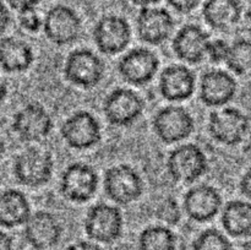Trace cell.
Instances as JSON below:
<instances>
[{
    "mask_svg": "<svg viewBox=\"0 0 251 250\" xmlns=\"http://www.w3.org/2000/svg\"><path fill=\"white\" fill-rule=\"evenodd\" d=\"M12 172L17 183L21 185L39 188L50 181L54 172V158L46 150L28 147L15 157Z\"/></svg>",
    "mask_w": 251,
    "mask_h": 250,
    "instance_id": "6da1fadb",
    "label": "cell"
},
{
    "mask_svg": "<svg viewBox=\"0 0 251 250\" xmlns=\"http://www.w3.org/2000/svg\"><path fill=\"white\" fill-rule=\"evenodd\" d=\"M83 229L93 242L112 244L122 237L124 229L122 211L109 203H96L86 213Z\"/></svg>",
    "mask_w": 251,
    "mask_h": 250,
    "instance_id": "7a4b0ae2",
    "label": "cell"
},
{
    "mask_svg": "<svg viewBox=\"0 0 251 250\" xmlns=\"http://www.w3.org/2000/svg\"><path fill=\"white\" fill-rule=\"evenodd\" d=\"M105 74V64L100 55L87 48L71 51L65 60L64 75L74 86L80 88H93L102 82Z\"/></svg>",
    "mask_w": 251,
    "mask_h": 250,
    "instance_id": "3957f363",
    "label": "cell"
},
{
    "mask_svg": "<svg viewBox=\"0 0 251 250\" xmlns=\"http://www.w3.org/2000/svg\"><path fill=\"white\" fill-rule=\"evenodd\" d=\"M103 188L113 202L126 206L141 198L145 184L136 169L129 164H117L105 171Z\"/></svg>",
    "mask_w": 251,
    "mask_h": 250,
    "instance_id": "277c9868",
    "label": "cell"
},
{
    "mask_svg": "<svg viewBox=\"0 0 251 250\" xmlns=\"http://www.w3.org/2000/svg\"><path fill=\"white\" fill-rule=\"evenodd\" d=\"M207 169V157L196 144L179 145L169 153L167 159V171L176 183H194L205 175Z\"/></svg>",
    "mask_w": 251,
    "mask_h": 250,
    "instance_id": "5b68a950",
    "label": "cell"
},
{
    "mask_svg": "<svg viewBox=\"0 0 251 250\" xmlns=\"http://www.w3.org/2000/svg\"><path fill=\"white\" fill-rule=\"evenodd\" d=\"M44 34L55 46L64 47L75 43L82 32V21L73 7L64 4L51 6L42 20Z\"/></svg>",
    "mask_w": 251,
    "mask_h": 250,
    "instance_id": "8992f818",
    "label": "cell"
},
{
    "mask_svg": "<svg viewBox=\"0 0 251 250\" xmlns=\"http://www.w3.org/2000/svg\"><path fill=\"white\" fill-rule=\"evenodd\" d=\"M249 118L235 107H221L208 117V132L215 141L226 146L242 144L249 132Z\"/></svg>",
    "mask_w": 251,
    "mask_h": 250,
    "instance_id": "52a82bcc",
    "label": "cell"
},
{
    "mask_svg": "<svg viewBox=\"0 0 251 250\" xmlns=\"http://www.w3.org/2000/svg\"><path fill=\"white\" fill-rule=\"evenodd\" d=\"M152 127L156 136L167 145L188 139L195 130V119L186 108L166 105L154 114Z\"/></svg>",
    "mask_w": 251,
    "mask_h": 250,
    "instance_id": "ba28073f",
    "label": "cell"
},
{
    "mask_svg": "<svg viewBox=\"0 0 251 250\" xmlns=\"http://www.w3.org/2000/svg\"><path fill=\"white\" fill-rule=\"evenodd\" d=\"M97 171L83 162L71 163L60 176V193L74 203H85L95 196L98 189Z\"/></svg>",
    "mask_w": 251,
    "mask_h": 250,
    "instance_id": "9c48e42d",
    "label": "cell"
},
{
    "mask_svg": "<svg viewBox=\"0 0 251 250\" xmlns=\"http://www.w3.org/2000/svg\"><path fill=\"white\" fill-rule=\"evenodd\" d=\"M131 26L120 15H104L93 27V42L100 53L117 55L124 51L131 42Z\"/></svg>",
    "mask_w": 251,
    "mask_h": 250,
    "instance_id": "30bf717a",
    "label": "cell"
},
{
    "mask_svg": "<svg viewBox=\"0 0 251 250\" xmlns=\"http://www.w3.org/2000/svg\"><path fill=\"white\" fill-rule=\"evenodd\" d=\"M145 110V100L134 90L118 87L103 100V113L108 123L114 126H129L134 124Z\"/></svg>",
    "mask_w": 251,
    "mask_h": 250,
    "instance_id": "8fae6325",
    "label": "cell"
},
{
    "mask_svg": "<svg viewBox=\"0 0 251 250\" xmlns=\"http://www.w3.org/2000/svg\"><path fill=\"white\" fill-rule=\"evenodd\" d=\"M11 127L21 141L38 142L49 136L53 119L41 103L29 102L15 113Z\"/></svg>",
    "mask_w": 251,
    "mask_h": 250,
    "instance_id": "7c38bea8",
    "label": "cell"
},
{
    "mask_svg": "<svg viewBox=\"0 0 251 250\" xmlns=\"http://www.w3.org/2000/svg\"><path fill=\"white\" fill-rule=\"evenodd\" d=\"M64 142L75 150H88L102 140V126L97 118L87 110H77L65 119L60 127Z\"/></svg>",
    "mask_w": 251,
    "mask_h": 250,
    "instance_id": "4fadbf2b",
    "label": "cell"
},
{
    "mask_svg": "<svg viewBox=\"0 0 251 250\" xmlns=\"http://www.w3.org/2000/svg\"><path fill=\"white\" fill-rule=\"evenodd\" d=\"M158 68L157 54L145 47L131 49L118 61V73L125 82L132 86H144L151 82Z\"/></svg>",
    "mask_w": 251,
    "mask_h": 250,
    "instance_id": "5bb4252c",
    "label": "cell"
},
{
    "mask_svg": "<svg viewBox=\"0 0 251 250\" xmlns=\"http://www.w3.org/2000/svg\"><path fill=\"white\" fill-rule=\"evenodd\" d=\"M24 225L25 240L36 250H49L56 247L63 235L61 223L49 211L39 210L31 213Z\"/></svg>",
    "mask_w": 251,
    "mask_h": 250,
    "instance_id": "9a60e30c",
    "label": "cell"
},
{
    "mask_svg": "<svg viewBox=\"0 0 251 250\" xmlns=\"http://www.w3.org/2000/svg\"><path fill=\"white\" fill-rule=\"evenodd\" d=\"M173 16L164 7L149 6L140 9L136 19V29L140 39L150 46L163 44L174 31Z\"/></svg>",
    "mask_w": 251,
    "mask_h": 250,
    "instance_id": "2e32d148",
    "label": "cell"
},
{
    "mask_svg": "<svg viewBox=\"0 0 251 250\" xmlns=\"http://www.w3.org/2000/svg\"><path fill=\"white\" fill-rule=\"evenodd\" d=\"M222 203V195L215 186L199 184L189 189L184 195L183 210L190 220L203 223L217 216Z\"/></svg>",
    "mask_w": 251,
    "mask_h": 250,
    "instance_id": "e0dca14e",
    "label": "cell"
},
{
    "mask_svg": "<svg viewBox=\"0 0 251 250\" xmlns=\"http://www.w3.org/2000/svg\"><path fill=\"white\" fill-rule=\"evenodd\" d=\"M237 81L222 69H212L201 76L199 97L207 107H225L237 95Z\"/></svg>",
    "mask_w": 251,
    "mask_h": 250,
    "instance_id": "ac0fdd59",
    "label": "cell"
},
{
    "mask_svg": "<svg viewBox=\"0 0 251 250\" xmlns=\"http://www.w3.org/2000/svg\"><path fill=\"white\" fill-rule=\"evenodd\" d=\"M196 76L189 66L174 64L163 69L159 76L158 90L169 102H183L195 92Z\"/></svg>",
    "mask_w": 251,
    "mask_h": 250,
    "instance_id": "d6986e66",
    "label": "cell"
},
{
    "mask_svg": "<svg viewBox=\"0 0 251 250\" xmlns=\"http://www.w3.org/2000/svg\"><path fill=\"white\" fill-rule=\"evenodd\" d=\"M210 36L196 24L184 25L172 42V49L180 60L188 64H199L206 58V47Z\"/></svg>",
    "mask_w": 251,
    "mask_h": 250,
    "instance_id": "ffe728a7",
    "label": "cell"
},
{
    "mask_svg": "<svg viewBox=\"0 0 251 250\" xmlns=\"http://www.w3.org/2000/svg\"><path fill=\"white\" fill-rule=\"evenodd\" d=\"M244 14L239 0H206L202 5L203 20L215 31H230L239 25Z\"/></svg>",
    "mask_w": 251,
    "mask_h": 250,
    "instance_id": "44dd1931",
    "label": "cell"
},
{
    "mask_svg": "<svg viewBox=\"0 0 251 250\" xmlns=\"http://www.w3.org/2000/svg\"><path fill=\"white\" fill-rule=\"evenodd\" d=\"M33 61L34 51L26 41L12 36L0 39V69L5 73H24Z\"/></svg>",
    "mask_w": 251,
    "mask_h": 250,
    "instance_id": "7402d4cb",
    "label": "cell"
},
{
    "mask_svg": "<svg viewBox=\"0 0 251 250\" xmlns=\"http://www.w3.org/2000/svg\"><path fill=\"white\" fill-rule=\"evenodd\" d=\"M31 205L22 191L6 189L0 191V225L15 228L26 223L31 215Z\"/></svg>",
    "mask_w": 251,
    "mask_h": 250,
    "instance_id": "603a6c76",
    "label": "cell"
},
{
    "mask_svg": "<svg viewBox=\"0 0 251 250\" xmlns=\"http://www.w3.org/2000/svg\"><path fill=\"white\" fill-rule=\"evenodd\" d=\"M221 222L229 235L234 238L249 237L251 233V205L249 201L233 200L222 208Z\"/></svg>",
    "mask_w": 251,
    "mask_h": 250,
    "instance_id": "cb8c5ba5",
    "label": "cell"
},
{
    "mask_svg": "<svg viewBox=\"0 0 251 250\" xmlns=\"http://www.w3.org/2000/svg\"><path fill=\"white\" fill-rule=\"evenodd\" d=\"M137 250H176V235L167 225H149L140 233Z\"/></svg>",
    "mask_w": 251,
    "mask_h": 250,
    "instance_id": "d4e9b609",
    "label": "cell"
},
{
    "mask_svg": "<svg viewBox=\"0 0 251 250\" xmlns=\"http://www.w3.org/2000/svg\"><path fill=\"white\" fill-rule=\"evenodd\" d=\"M251 61V43L248 38H238L229 44L225 63L233 74L244 76L249 73Z\"/></svg>",
    "mask_w": 251,
    "mask_h": 250,
    "instance_id": "484cf974",
    "label": "cell"
},
{
    "mask_svg": "<svg viewBox=\"0 0 251 250\" xmlns=\"http://www.w3.org/2000/svg\"><path fill=\"white\" fill-rule=\"evenodd\" d=\"M232 243L227 235L216 228L201 232L193 242V250H232Z\"/></svg>",
    "mask_w": 251,
    "mask_h": 250,
    "instance_id": "4316f807",
    "label": "cell"
},
{
    "mask_svg": "<svg viewBox=\"0 0 251 250\" xmlns=\"http://www.w3.org/2000/svg\"><path fill=\"white\" fill-rule=\"evenodd\" d=\"M154 216L166 225H176L181 220V207L176 199L164 198L154 207Z\"/></svg>",
    "mask_w": 251,
    "mask_h": 250,
    "instance_id": "83f0119b",
    "label": "cell"
},
{
    "mask_svg": "<svg viewBox=\"0 0 251 250\" xmlns=\"http://www.w3.org/2000/svg\"><path fill=\"white\" fill-rule=\"evenodd\" d=\"M228 48H229V44L225 39H210L207 43V47H206V56L213 64L225 63L226 58H227Z\"/></svg>",
    "mask_w": 251,
    "mask_h": 250,
    "instance_id": "f1b7e54d",
    "label": "cell"
},
{
    "mask_svg": "<svg viewBox=\"0 0 251 250\" xmlns=\"http://www.w3.org/2000/svg\"><path fill=\"white\" fill-rule=\"evenodd\" d=\"M19 24L25 31L36 33L42 28V19L36 12V9L19 12Z\"/></svg>",
    "mask_w": 251,
    "mask_h": 250,
    "instance_id": "f546056e",
    "label": "cell"
},
{
    "mask_svg": "<svg viewBox=\"0 0 251 250\" xmlns=\"http://www.w3.org/2000/svg\"><path fill=\"white\" fill-rule=\"evenodd\" d=\"M176 11L180 14H190L201 4L202 0H166Z\"/></svg>",
    "mask_w": 251,
    "mask_h": 250,
    "instance_id": "4dcf8cb0",
    "label": "cell"
},
{
    "mask_svg": "<svg viewBox=\"0 0 251 250\" xmlns=\"http://www.w3.org/2000/svg\"><path fill=\"white\" fill-rule=\"evenodd\" d=\"M5 1L11 9L16 10L17 12H22L36 9V6L42 0H5Z\"/></svg>",
    "mask_w": 251,
    "mask_h": 250,
    "instance_id": "1f68e13d",
    "label": "cell"
},
{
    "mask_svg": "<svg viewBox=\"0 0 251 250\" xmlns=\"http://www.w3.org/2000/svg\"><path fill=\"white\" fill-rule=\"evenodd\" d=\"M10 22H11V16H10L9 9H7L6 4L0 0V36L5 33Z\"/></svg>",
    "mask_w": 251,
    "mask_h": 250,
    "instance_id": "d6a6232c",
    "label": "cell"
},
{
    "mask_svg": "<svg viewBox=\"0 0 251 250\" xmlns=\"http://www.w3.org/2000/svg\"><path fill=\"white\" fill-rule=\"evenodd\" d=\"M66 250H102V248L93 242L88 240H77L74 242L73 244L69 245Z\"/></svg>",
    "mask_w": 251,
    "mask_h": 250,
    "instance_id": "836d02e7",
    "label": "cell"
},
{
    "mask_svg": "<svg viewBox=\"0 0 251 250\" xmlns=\"http://www.w3.org/2000/svg\"><path fill=\"white\" fill-rule=\"evenodd\" d=\"M239 189L240 193L245 196V198L249 199L251 195V172L247 171L244 175L242 176L239 183Z\"/></svg>",
    "mask_w": 251,
    "mask_h": 250,
    "instance_id": "e575fe53",
    "label": "cell"
},
{
    "mask_svg": "<svg viewBox=\"0 0 251 250\" xmlns=\"http://www.w3.org/2000/svg\"><path fill=\"white\" fill-rule=\"evenodd\" d=\"M0 250H14V239L4 230H0Z\"/></svg>",
    "mask_w": 251,
    "mask_h": 250,
    "instance_id": "d590c367",
    "label": "cell"
},
{
    "mask_svg": "<svg viewBox=\"0 0 251 250\" xmlns=\"http://www.w3.org/2000/svg\"><path fill=\"white\" fill-rule=\"evenodd\" d=\"M135 6H139L140 9L142 7H149V6H154L156 4H158L159 0H130Z\"/></svg>",
    "mask_w": 251,
    "mask_h": 250,
    "instance_id": "8d00e7d4",
    "label": "cell"
},
{
    "mask_svg": "<svg viewBox=\"0 0 251 250\" xmlns=\"http://www.w3.org/2000/svg\"><path fill=\"white\" fill-rule=\"evenodd\" d=\"M7 92H9V88H7L6 81L0 76V105H1L2 102L6 100Z\"/></svg>",
    "mask_w": 251,
    "mask_h": 250,
    "instance_id": "74e56055",
    "label": "cell"
},
{
    "mask_svg": "<svg viewBox=\"0 0 251 250\" xmlns=\"http://www.w3.org/2000/svg\"><path fill=\"white\" fill-rule=\"evenodd\" d=\"M240 4H242L244 12L247 14V16H249V10H250V0H239Z\"/></svg>",
    "mask_w": 251,
    "mask_h": 250,
    "instance_id": "f35d334b",
    "label": "cell"
},
{
    "mask_svg": "<svg viewBox=\"0 0 251 250\" xmlns=\"http://www.w3.org/2000/svg\"><path fill=\"white\" fill-rule=\"evenodd\" d=\"M5 152H6V146H5L4 140H2L1 136H0V161H1L2 157H4Z\"/></svg>",
    "mask_w": 251,
    "mask_h": 250,
    "instance_id": "ab89813d",
    "label": "cell"
}]
</instances>
